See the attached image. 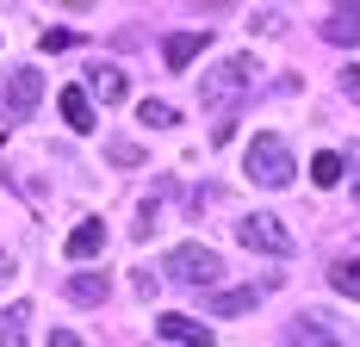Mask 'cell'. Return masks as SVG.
Listing matches in <instances>:
<instances>
[{
    "mask_svg": "<svg viewBox=\"0 0 360 347\" xmlns=\"http://www.w3.org/2000/svg\"><path fill=\"white\" fill-rule=\"evenodd\" d=\"M255 56H224V63H212V69L199 74V105H212V112H230L236 100H249L255 87Z\"/></svg>",
    "mask_w": 360,
    "mask_h": 347,
    "instance_id": "cell-1",
    "label": "cell"
},
{
    "mask_svg": "<svg viewBox=\"0 0 360 347\" xmlns=\"http://www.w3.org/2000/svg\"><path fill=\"white\" fill-rule=\"evenodd\" d=\"M243 168H249L255 186H267V192H280V186H292V149L286 137H274V131H261V137H249V155H243Z\"/></svg>",
    "mask_w": 360,
    "mask_h": 347,
    "instance_id": "cell-2",
    "label": "cell"
},
{
    "mask_svg": "<svg viewBox=\"0 0 360 347\" xmlns=\"http://www.w3.org/2000/svg\"><path fill=\"white\" fill-rule=\"evenodd\" d=\"M236 242L243 248H261V254H292V230L274 217V211H249V217H236Z\"/></svg>",
    "mask_w": 360,
    "mask_h": 347,
    "instance_id": "cell-3",
    "label": "cell"
},
{
    "mask_svg": "<svg viewBox=\"0 0 360 347\" xmlns=\"http://www.w3.org/2000/svg\"><path fill=\"white\" fill-rule=\"evenodd\" d=\"M168 279H180V285H217V279H224V261H217L205 242H180L174 254H168Z\"/></svg>",
    "mask_w": 360,
    "mask_h": 347,
    "instance_id": "cell-4",
    "label": "cell"
},
{
    "mask_svg": "<svg viewBox=\"0 0 360 347\" xmlns=\"http://www.w3.org/2000/svg\"><path fill=\"white\" fill-rule=\"evenodd\" d=\"M44 100V74L37 69H13L6 74V118H32Z\"/></svg>",
    "mask_w": 360,
    "mask_h": 347,
    "instance_id": "cell-5",
    "label": "cell"
},
{
    "mask_svg": "<svg viewBox=\"0 0 360 347\" xmlns=\"http://www.w3.org/2000/svg\"><path fill=\"white\" fill-rule=\"evenodd\" d=\"M81 93H87V105H94V100H100V105H118V100H124V69H112V63H94Z\"/></svg>",
    "mask_w": 360,
    "mask_h": 347,
    "instance_id": "cell-6",
    "label": "cell"
},
{
    "mask_svg": "<svg viewBox=\"0 0 360 347\" xmlns=\"http://www.w3.org/2000/svg\"><path fill=\"white\" fill-rule=\"evenodd\" d=\"M155 335L174 341V347H212V329L193 322V316H155Z\"/></svg>",
    "mask_w": 360,
    "mask_h": 347,
    "instance_id": "cell-7",
    "label": "cell"
},
{
    "mask_svg": "<svg viewBox=\"0 0 360 347\" xmlns=\"http://www.w3.org/2000/svg\"><path fill=\"white\" fill-rule=\"evenodd\" d=\"M100 248H106V223H100V217L75 223V236H69V261H94Z\"/></svg>",
    "mask_w": 360,
    "mask_h": 347,
    "instance_id": "cell-8",
    "label": "cell"
},
{
    "mask_svg": "<svg viewBox=\"0 0 360 347\" xmlns=\"http://www.w3.org/2000/svg\"><path fill=\"white\" fill-rule=\"evenodd\" d=\"M63 124H69V131H81V137H87V131H94V124H100V118H94V105H87V93H81V87H63Z\"/></svg>",
    "mask_w": 360,
    "mask_h": 347,
    "instance_id": "cell-9",
    "label": "cell"
},
{
    "mask_svg": "<svg viewBox=\"0 0 360 347\" xmlns=\"http://www.w3.org/2000/svg\"><path fill=\"white\" fill-rule=\"evenodd\" d=\"M199 50H205V32H174L168 44H162V63H168V69H186Z\"/></svg>",
    "mask_w": 360,
    "mask_h": 347,
    "instance_id": "cell-10",
    "label": "cell"
},
{
    "mask_svg": "<svg viewBox=\"0 0 360 347\" xmlns=\"http://www.w3.org/2000/svg\"><path fill=\"white\" fill-rule=\"evenodd\" d=\"M261 304V285H230V292H217L212 298V316H243Z\"/></svg>",
    "mask_w": 360,
    "mask_h": 347,
    "instance_id": "cell-11",
    "label": "cell"
},
{
    "mask_svg": "<svg viewBox=\"0 0 360 347\" xmlns=\"http://www.w3.org/2000/svg\"><path fill=\"white\" fill-rule=\"evenodd\" d=\"M286 347H342V341H329V335H323V316L311 310V316H298V322L286 329Z\"/></svg>",
    "mask_w": 360,
    "mask_h": 347,
    "instance_id": "cell-12",
    "label": "cell"
},
{
    "mask_svg": "<svg viewBox=\"0 0 360 347\" xmlns=\"http://www.w3.org/2000/svg\"><path fill=\"white\" fill-rule=\"evenodd\" d=\"M323 37L329 44H360V6H335L323 19Z\"/></svg>",
    "mask_w": 360,
    "mask_h": 347,
    "instance_id": "cell-13",
    "label": "cell"
},
{
    "mask_svg": "<svg viewBox=\"0 0 360 347\" xmlns=\"http://www.w3.org/2000/svg\"><path fill=\"white\" fill-rule=\"evenodd\" d=\"M69 298H75V304H106V298H112V279L106 273H75L69 279Z\"/></svg>",
    "mask_w": 360,
    "mask_h": 347,
    "instance_id": "cell-14",
    "label": "cell"
},
{
    "mask_svg": "<svg viewBox=\"0 0 360 347\" xmlns=\"http://www.w3.org/2000/svg\"><path fill=\"white\" fill-rule=\"evenodd\" d=\"M25 322H32V304H6L0 310V347H25Z\"/></svg>",
    "mask_w": 360,
    "mask_h": 347,
    "instance_id": "cell-15",
    "label": "cell"
},
{
    "mask_svg": "<svg viewBox=\"0 0 360 347\" xmlns=\"http://www.w3.org/2000/svg\"><path fill=\"white\" fill-rule=\"evenodd\" d=\"M329 285H335L342 298H354V304H360V254H348V261H335V267H329Z\"/></svg>",
    "mask_w": 360,
    "mask_h": 347,
    "instance_id": "cell-16",
    "label": "cell"
},
{
    "mask_svg": "<svg viewBox=\"0 0 360 347\" xmlns=\"http://www.w3.org/2000/svg\"><path fill=\"white\" fill-rule=\"evenodd\" d=\"M137 118H143L149 131H174V124H180V112L168 100H143V105H137Z\"/></svg>",
    "mask_w": 360,
    "mask_h": 347,
    "instance_id": "cell-17",
    "label": "cell"
},
{
    "mask_svg": "<svg viewBox=\"0 0 360 347\" xmlns=\"http://www.w3.org/2000/svg\"><path fill=\"white\" fill-rule=\"evenodd\" d=\"M342 168H348V162H342L335 149H317V155H311V180H317V186H335Z\"/></svg>",
    "mask_w": 360,
    "mask_h": 347,
    "instance_id": "cell-18",
    "label": "cell"
},
{
    "mask_svg": "<svg viewBox=\"0 0 360 347\" xmlns=\"http://www.w3.org/2000/svg\"><path fill=\"white\" fill-rule=\"evenodd\" d=\"M106 155L118 168H143V149H137V143H106Z\"/></svg>",
    "mask_w": 360,
    "mask_h": 347,
    "instance_id": "cell-19",
    "label": "cell"
},
{
    "mask_svg": "<svg viewBox=\"0 0 360 347\" xmlns=\"http://www.w3.org/2000/svg\"><path fill=\"white\" fill-rule=\"evenodd\" d=\"M342 93H348V100L360 105V69H348V74H342Z\"/></svg>",
    "mask_w": 360,
    "mask_h": 347,
    "instance_id": "cell-20",
    "label": "cell"
},
{
    "mask_svg": "<svg viewBox=\"0 0 360 347\" xmlns=\"http://www.w3.org/2000/svg\"><path fill=\"white\" fill-rule=\"evenodd\" d=\"M50 347H81V335H75V329H56V335H50Z\"/></svg>",
    "mask_w": 360,
    "mask_h": 347,
    "instance_id": "cell-21",
    "label": "cell"
},
{
    "mask_svg": "<svg viewBox=\"0 0 360 347\" xmlns=\"http://www.w3.org/2000/svg\"><path fill=\"white\" fill-rule=\"evenodd\" d=\"M19 273V267H13V261H6V254H0V285H6V279Z\"/></svg>",
    "mask_w": 360,
    "mask_h": 347,
    "instance_id": "cell-22",
    "label": "cell"
},
{
    "mask_svg": "<svg viewBox=\"0 0 360 347\" xmlns=\"http://www.w3.org/2000/svg\"><path fill=\"white\" fill-rule=\"evenodd\" d=\"M354 199H360V162H354Z\"/></svg>",
    "mask_w": 360,
    "mask_h": 347,
    "instance_id": "cell-23",
    "label": "cell"
}]
</instances>
